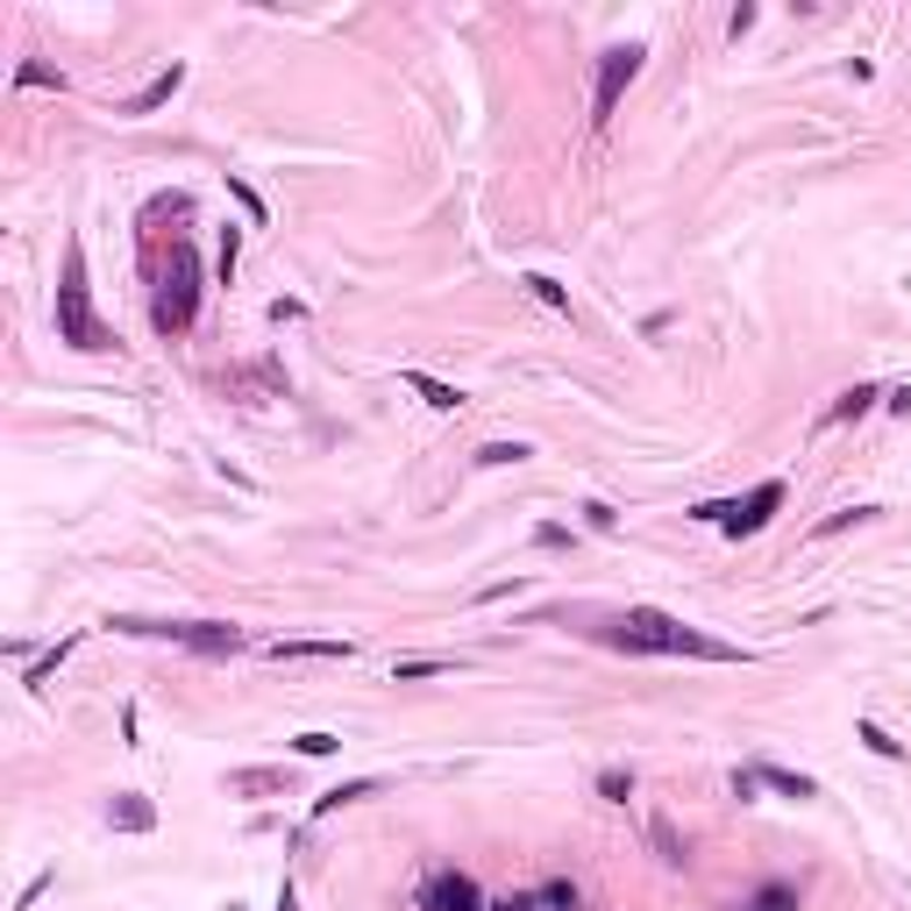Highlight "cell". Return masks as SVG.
Instances as JSON below:
<instances>
[{
    "mask_svg": "<svg viewBox=\"0 0 911 911\" xmlns=\"http://www.w3.org/2000/svg\"><path fill=\"white\" fill-rule=\"evenodd\" d=\"M605 648H627V656H698V662H748L734 641H712V634L683 627V619L656 613V605H634L627 619H613V627H599Z\"/></svg>",
    "mask_w": 911,
    "mask_h": 911,
    "instance_id": "6da1fadb",
    "label": "cell"
},
{
    "mask_svg": "<svg viewBox=\"0 0 911 911\" xmlns=\"http://www.w3.org/2000/svg\"><path fill=\"white\" fill-rule=\"evenodd\" d=\"M143 264H150V321L157 336H186L193 314H200V256L186 235H172L164 250L157 235H143Z\"/></svg>",
    "mask_w": 911,
    "mask_h": 911,
    "instance_id": "7a4b0ae2",
    "label": "cell"
},
{
    "mask_svg": "<svg viewBox=\"0 0 911 911\" xmlns=\"http://www.w3.org/2000/svg\"><path fill=\"white\" fill-rule=\"evenodd\" d=\"M57 342H72L79 356H100V349H114V328L94 314V285H86V250H79V235L65 242V278H57Z\"/></svg>",
    "mask_w": 911,
    "mask_h": 911,
    "instance_id": "3957f363",
    "label": "cell"
},
{
    "mask_svg": "<svg viewBox=\"0 0 911 911\" xmlns=\"http://www.w3.org/2000/svg\"><path fill=\"white\" fill-rule=\"evenodd\" d=\"M641 43H613V51L599 57V94H591V129H605V121L619 114V94L634 86V72H641Z\"/></svg>",
    "mask_w": 911,
    "mask_h": 911,
    "instance_id": "277c9868",
    "label": "cell"
},
{
    "mask_svg": "<svg viewBox=\"0 0 911 911\" xmlns=\"http://www.w3.org/2000/svg\"><path fill=\"white\" fill-rule=\"evenodd\" d=\"M777 506H783V484L769 478V484H755L740 506H726V513H720V527H726V535H762V527L777 520Z\"/></svg>",
    "mask_w": 911,
    "mask_h": 911,
    "instance_id": "5b68a950",
    "label": "cell"
},
{
    "mask_svg": "<svg viewBox=\"0 0 911 911\" xmlns=\"http://www.w3.org/2000/svg\"><path fill=\"white\" fill-rule=\"evenodd\" d=\"M221 392H235L242 406L285 399V371H278V363H250V371H221Z\"/></svg>",
    "mask_w": 911,
    "mask_h": 911,
    "instance_id": "8992f818",
    "label": "cell"
},
{
    "mask_svg": "<svg viewBox=\"0 0 911 911\" xmlns=\"http://www.w3.org/2000/svg\"><path fill=\"white\" fill-rule=\"evenodd\" d=\"M428 911H492V898H478V883H470V876L442 869L428 883Z\"/></svg>",
    "mask_w": 911,
    "mask_h": 911,
    "instance_id": "52a82bcc",
    "label": "cell"
},
{
    "mask_svg": "<svg viewBox=\"0 0 911 911\" xmlns=\"http://www.w3.org/2000/svg\"><path fill=\"white\" fill-rule=\"evenodd\" d=\"M108 826L114 833H150V826H157V804H150L143 791H114L108 798Z\"/></svg>",
    "mask_w": 911,
    "mask_h": 911,
    "instance_id": "ba28073f",
    "label": "cell"
},
{
    "mask_svg": "<svg viewBox=\"0 0 911 911\" xmlns=\"http://www.w3.org/2000/svg\"><path fill=\"white\" fill-rule=\"evenodd\" d=\"M271 791H285V769H264V762L228 769V798H271Z\"/></svg>",
    "mask_w": 911,
    "mask_h": 911,
    "instance_id": "9c48e42d",
    "label": "cell"
},
{
    "mask_svg": "<svg viewBox=\"0 0 911 911\" xmlns=\"http://www.w3.org/2000/svg\"><path fill=\"white\" fill-rule=\"evenodd\" d=\"M178 86H186V65H172V72H157V79H150V86H143V94H135V100H121V114H157V108H164V100H172V94H178Z\"/></svg>",
    "mask_w": 911,
    "mask_h": 911,
    "instance_id": "30bf717a",
    "label": "cell"
},
{
    "mask_svg": "<svg viewBox=\"0 0 911 911\" xmlns=\"http://www.w3.org/2000/svg\"><path fill=\"white\" fill-rule=\"evenodd\" d=\"M271 662H349V641H271Z\"/></svg>",
    "mask_w": 911,
    "mask_h": 911,
    "instance_id": "8fae6325",
    "label": "cell"
},
{
    "mask_svg": "<svg viewBox=\"0 0 911 911\" xmlns=\"http://www.w3.org/2000/svg\"><path fill=\"white\" fill-rule=\"evenodd\" d=\"M385 783L377 777H356V783H336L328 798H314V819H328V812H349V804H363V798H377Z\"/></svg>",
    "mask_w": 911,
    "mask_h": 911,
    "instance_id": "7c38bea8",
    "label": "cell"
},
{
    "mask_svg": "<svg viewBox=\"0 0 911 911\" xmlns=\"http://www.w3.org/2000/svg\"><path fill=\"white\" fill-rule=\"evenodd\" d=\"M876 399H883V392H876V385H847L841 399L826 406V428H847V420H861V414H869Z\"/></svg>",
    "mask_w": 911,
    "mask_h": 911,
    "instance_id": "4fadbf2b",
    "label": "cell"
},
{
    "mask_svg": "<svg viewBox=\"0 0 911 911\" xmlns=\"http://www.w3.org/2000/svg\"><path fill=\"white\" fill-rule=\"evenodd\" d=\"M755 783H769V791H777V798H819V783L812 777H798V769H777V762H762V769H755Z\"/></svg>",
    "mask_w": 911,
    "mask_h": 911,
    "instance_id": "5bb4252c",
    "label": "cell"
},
{
    "mask_svg": "<svg viewBox=\"0 0 911 911\" xmlns=\"http://www.w3.org/2000/svg\"><path fill=\"white\" fill-rule=\"evenodd\" d=\"M406 385H414L420 399L435 406V414H463V392H456V385H442V377H428V371H406Z\"/></svg>",
    "mask_w": 911,
    "mask_h": 911,
    "instance_id": "9a60e30c",
    "label": "cell"
},
{
    "mask_svg": "<svg viewBox=\"0 0 911 911\" xmlns=\"http://www.w3.org/2000/svg\"><path fill=\"white\" fill-rule=\"evenodd\" d=\"M869 520H876V506H841V513H826L812 535H819V541H833V535H847V527H869Z\"/></svg>",
    "mask_w": 911,
    "mask_h": 911,
    "instance_id": "2e32d148",
    "label": "cell"
},
{
    "mask_svg": "<svg viewBox=\"0 0 911 911\" xmlns=\"http://www.w3.org/2000/svg\"><path fill=\"white\" fill-rule=\"evenodd\" d=\"M855 740H861V748H869V755H883V762H904V740H890V734H883V726H876V720H861V726H855Z\"/></svg>",
    "mask_w": 911,
    "mask_h": 911,
    "instance_id": "e0dca14e",
    "label": "cell"
},
{
    "mask_svg": "<svg viewBox=\"0 0 911 911\" xmlns=\"http://www.w3.org/2000/svg\"><path fill=\"white\" fill-rule=\"evenodd\" d=\"M186 215H193V200H186V193H157V200L143 207V228H157V221H186Z\"/></svg>",
    "mask_w": 911,
    "mask_h": 911,
    "instance_id": "ac0fdd59",
    "label": "cell"
},
{
    "mask_svg": "<svg viewBox=\"0 0 911 911\" xmlns=\"http://www.w3.org/2000/svg\"><path fill=\"white\" fill-rule=\"evenodd\" d=\"M527 456H535L527 442H484L478 449V470H506V463H527Z\"/></svg>",
    "mask_w": 911,
    "mask_h": 911,
    "instance_id": "d6986e66",
    "label": "cell"
},
{
    "mask_svg": "<svg viewBox=\"0 0 911 911\" xmlns=\"http://www.w3.org/2000/svg\"><path fill=\"white\" fill-rule=\"evenodd\" d=\"M235 256H242V228H221V250H215V278L221 285L235 278Z\"/></svg>",
    "mask_w": 911,
    "mask_h": 911,
    "instance_id": "ffe728a7",
    "label": "cell"
},
{
    "mask_svg": "<svg viewBox=\"0 0 911 911\" xmlns=\"http://www.w3.org/2000/svg\"><path fill=\"white\" fill-rule=\"evenodd\" d=\"M599 798L605 804H627L634 798V777H627V769H605V777H599Z\"/></svg>",
    "mask_w": 911,
    "mask_h": 911,
    "instance_id": "44dd1931",
    "label": "cell"
},
{
    "mask_svg": "<svg viewBox=\"0 0 911 911\" xmlns=\"http://www.w3.org/2000/svg\"><path fill=\"white\" fill-rule=\"evenodd\" d=\"M442 670H449L442 656H406V662H399V670H392V677H399V683H414V677H442Z\"/></svg>",
    "mask_w": 911,
    "mask_h": 911,
    "instance_id": "7402d4cb",
    "label": "cell"
},
{
    "mask_svg": "<svg viewBox=\"0 0 911 911\" xmlns=\"http://www.w3.org/2000/svg\"><path fill=\"white\" fill-rule=\"evenodd\" d=\"M293 748H299V755H307V762H321V755H336V748H342V740H336V734H321V726H314V734H299V740H293Z\"/></svg>",
    "mask_w": 911,
    "mask_h": 911,
    "instance_id": "603a6c76",
    "label": "cell"
},
{
    "mask_svg": "<svg viewBox=\"0 0 911 911\" xmlns=\"http://www.w3.org/2000/svg\"><path fill=\"white\" fill-rule=\"evenodd\" d=\"M748 911H798V890H791V883H769V890H762V898H755Z\"/></svg>",
    "mask_w": 911,
    "mask_h": 911,
    "instance_id": "cb8c5ba5",
    "label": "cell"
},
{
    "mask_svg": "<svg viewBox=\"0 0 911 911\" xmlns=\"http://www.w3.org/2000/svg\"><path fill=\"white\" fill-rule=\"evenodd\" d=\"M527 293H535V299H541V307H556V314H570V293H563V285H556V278H527Z\"/></svg>",
    "mask_w": 911,
    "mask_h": 911,
    "instance_id": "d4e9b609",
    "label": "cell"
},
{
    "mask_svg": "<svg viewBox=\"0 0 911 911\" xmlns=\"http://www.w3.org/2000/svg\"><path fill=\"white\" fill-rule=\"evenodd\" d=\"M541 904H549V911H584V898H577L570 883H541Z\"/></svg>",
    "mask_w": 911,
    "mask_h": 911,
    "instance_id": "484cf974",
    "label": "cell"
},
{
    "mask_svg": "<svg viewBox=\"0 0 911 911\" xmlns=\"http://www.w3.org/2000/svg\"><path fill=\"white\" fill-rule=\"evenodd\" d=\"M584 527H591V535H613V527H619V513L605 506V498H591V506H584Z\"/></svg>",
    "mask_w": 911,
    "mask_h": 911,
    "instance_id": "4316f807",
    "label": "cell"
},
{
    "mask_svg": "<svg viewBox=\"0 0 911 911\" xmlns=\"http://www.w3.org/2000/svg\"><path fill=\"white\" fill-rule=\"evenodd\" d=\"M228 193H235V200H242V215H250V221H271V207L256 200V186H242V178H228Z\"/></svg>",
    "mask_w": 911,
    "mask_h": 911,
    "instance_id": "83f0119b",
    "label": "cell"
},
{
    "mask_svg": "<svg viewBox=\"0 0 911 911\" xmlns=\"http://www.w3.org/2000/svg\"><path fill=\"white\" fill-rule=\"evenodd\" d=\"M492 911H549L541 890H513V898H492Z\"/></svg>",
    "mask_w": 911,
    "mask_h": 911,
    "instance_id": "f1b7e54d",
    "label": "cell"
},
{
    "mask_svg": "<svg viewBox=\"0 0 911 911\" xmlns=\"http://www.w3.org/2000/svg\"><path fill=\"white\" fill-rule=\"evenodd\" d=\"M14 79H22V86H57V94H65V72H51V65H22Z\"/></svg>",
    "mask_w": 911,
    "mask_h": 911,
    "instance_id": "f546056e",
    "label": "cell"
},
{
    "mask_svg": "<svg viewBox=\"0 0 911 911\" xmlns=\"http://www.w3.org/2000/svg\"><path fill=\"white\" fill-rule=\"evenodd\" d=\"M748 29H755V8H748V0H740V8H734V14H726V36H734V43H740V36H748Z\"/></svg>",
    "mask_w": 911,
    "mask_h": 911,
    "instance_id": "4dcf8cb0",
    "label": "cell"
},
{
    "mask_svg": "<svg viewBox=\"0 0 911 911\" xmlns=\"http://www.w3.org/2000/svg\"><path fill=\"white\" fill-rule=\"evenodd\" d=\"M883 406H890V414H898V420H911V385H898V392H883Z\"/></svg>",
    "mask_w": 911,
    "mask_h": 911,
    "instance_id": "1f68e13d",
    "label": "cell"
},
{
    "mask_svg": "<svg viewBox=\"0 0 911 911\" xmlns=\"http://www.w3.org/2000/svg\"><path fill=\"white\" fill-rule=\"evenodd\" d=\"M278 911H299V890H293V876L278 883Z\"/></svg>",
    "mask_w": 911,
    "mask_h": 911,
    "instance_id": "d6a6232c",
    "label": "cell"
}]
</instances>
